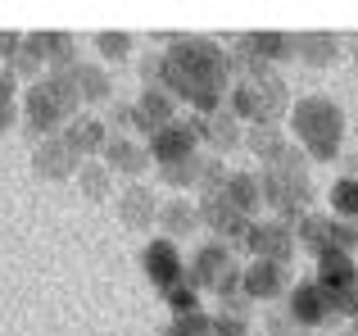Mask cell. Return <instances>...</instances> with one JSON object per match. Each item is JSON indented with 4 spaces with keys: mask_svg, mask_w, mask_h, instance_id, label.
Masks as SVG:
<instances>
[{
    "mask_svg": "<svg viewBox=\"0 0 358 336\" xmlns=\"http://www.w3.org/2000/svg\"><path fill=\"white\" fill-rule=\"evenodd\" d=\"M159 87L200 114H218L231 91V55L209 36H173L159 55Z\"/></svg>",
    "mask_w": 358,
    "mask_h": 336,
    "instance_id": "1",
    "label": "cell"
},
{
    "mask_svg": "<svg viewBox=\"0 0 358 336\" xmlns=\"http://www.w3.org/2000/svg\"><path fill=\"white\" fill-rule=\"evenodd\" d=\"M286 123H290V136L299 141V150H304L308 160H317V164L341 160L345 127H350V123H345V109L336 105L331 96H322V91L299 96L295 105H290Z\"/></svg>",
    "mask_w": 358,
    "mask_h": 336,
    "instance_id": "2",
    "label": "cell"
},
{
    "mask_svg": "<svg viewBox=\"0 0 358 336\" xmlns=\"http://www.w3.org/2000/svg\"><path fill=\"white\" fill-rule=\"evenodd\" d=\"M259 195L281 223H290V227L308 214V204H313V177H308V168H304V155H295V146H290L277 164L259 168Z\"/></svg>",
    "mask_w": 358,
    "mask_h": 336,
    "instance_id": "3",
    "label": "cell"
},
{
    "mask_svg": "<svg viewBox=\"0 0 358 336\" xmlns=\"http://www.w3.org/2000/svg\"><path fill=\"white\" fill-rule=\"evenodd\" d=\"M227 114L245 118L254 127H277L281 118L290 114V96H286V82L277 73H250V78H236L227 91Z\"/></svg>",
    "mask_w": 358,
    "mask_h": 336,
    "instance_id": "4",
    "label": "cell"
},
{
    "mask_svg": "<svg viewBox=\"0 0 358 336\" xmlns=\"http://www.w3.org/2000/svg\"><path fill=\"white\" fill-rule=\"evenodd\" d=\"M23 118L32 136H59L78 118V96H73L64 73H45L23 91Z\"/></svg>",
    "mask_w": 358,
    "mask_h": 336,
    "instance_id": "5",
    "label": "cell"
},
{
    "mask_svg": "<svg viewBox=\"0 0 358 336\" xmlns=\"http://www.w3.org/2000/svg\"><path fill=\"white\" fill-rule=\"evenodd\" d=\"M313 282L322 286L336 318H358V264H354V255H322Z\"/></svg>",
    "mask_w": 358,
    "mask_h": 336,
    "instance_id": "6",
    "label": "cell"
},
{
    "mask_svg": "<svg viewBox=\"0 0 358 336\" xmlns=\"http://www.w3.org/2000/svg\"><path fill=\"white\" fill-rule=\"evenodd\" d=\"M295 241L313 259H322V255H354L358 250V227L331 218V214H304V218L295 223Z\"/></svg>",
    "mask_w": 358,
    "mask_h": 336,
    "instance_id": "7",
    "label": "cell"
},
{
    "mask_svg": "<svg viewBox=\"0 0 358 336\" xmlns=\"http://www.w3.org/2000/svg\"><path fill=\"white\" fill-rule=\"evenodd\" d=\"M186 282H191L195 291H213L218 300H222V295H231V291H241V268H236V259H231L227 241L204 246L200 255H195V264L186 268Z\"/></svg>",
    "mask_w": 358,
    "mask_h": 336,
    "instance_id": "8",
    "label": "cell"
},
{
    "mask_svg": "<svg viewBox=\"0 0 358 336\" xmlns=\"http://www.w3.org/2000/svg\"><path fill=\"white\" fill-rule=\"evenodd\" d=\"M241 246L250 250L254 259H263V264H286L290 255H295V227L281 218H254L250 227H245Z\"/></svg>",
    "mask_w": 358,
    "mask_h": 336,
    "instance_id": "9",
    "label": "cell"
},
{
    "mask_svg": "<svg viewBox=\"0 0 358 336\" xmlns=\"http://www.w3.org/2000/svg\"><path fill=\"white\" fill-rule=\"evenodd\" d=\"M141 268H145L150 286H155L159 295H168L173 286L186 282V259H182V250H177V241H168V237H155L141 250Z\"/></svg>",
    "mask_w": 358,
    "mask_h": 336,
    "instance_id": "10",
    "label": "cell"
},
{
    "mask_svg": "<svg viewBox=\"0 0 358 336\" xmlns=\"http://www.w3.org/2000/svg\"><path fill=\"white\" fill-rule=\"evenodd\" d=\"M286 295H290V300H286V314H290V328H299V332H322L327 323H336L331 304H327L322 286H317L313 277H304V282H295V286H290Z\"/></svg>",
    "mask_w": 358,
    "mask_h": 336,
    "instance_id": "11",
    "label": "cell"
},
{
    "mask_svg": "<svg viewBox=\"0 0 358 336\" xmlns=\"http://www.w3.org/2000/svg\"><path fill=\"white\" fill-rule=\"evenodd\" d=\"M145 155H150L159 168H164V164H177V160H191V155H200V132H195V123H182V118H173L164 132L150 136Z\"/></svg>",
    "mask_w": 358,
    "mask_h": 336,
    "instance_id": "12",
    "label": "cell"
},
{
    "mask_svg": "<svg viewBox=\"0 0 358 336\" xmlns=\"http://www.w3.org/2000/svg\"><path fill=\"white\" fill-rule=\"evenodd\" d=\"M173 118H177V100L168 96L164 87H145L136 96V105H131V127H136V132H145V136L164 132Z\"/></svg>",
    "mask_w": 358,
    "mask_h": 336,
    "instance_id": "13",
    "label": "cell"
},
{
    "mask_svg": "<svg viewBox=\"0 0 358 336\" xmlns=\"http://www.w3.org/2000/svg\"><path fill=\"white\" fill-rule=\"evenodd\" d=\"M290 291V273L286 264H263V259H254V264L241 268V295L245 300H277V295Z\"/></svg>",
    "mask_w": 358,
    "mask_h": 336,
    "instance_id": "14",
    "label": "cell"
},
{
    "mask_svg": "<svg viewBox=\"0 0 358 336\" xmlns=\"http://www.w3.org/2000/svg\"><path fill=\"white\" fill-rule=\"evenodd\" d=\"M195 209H200V227H213L218 237H245V227L254 223V218H245L222 191H204Z\"/></svg>",
    "mask_w": 358,
    "mask_h": 336,
    "instance_id": "15",
    "label": "cell"
},
{
    "mask_svg": "<svg viewBox=\"0 0 358 336\" xmlns=\"http://www.w3.org/2000/svg\"><path fill=\"white\" fill-rule=\"evenodd\" d=\"M82 164H87V160H78V155L69 150V141H64V136H45V141L36 146V155H32L36 177H50V182L78 177V168H82Z\"/></svg>",
    "mask_w": 358,
    "mask_h": 336,
    "instance_id": "16",
    "label": "cell"
},
{
    "mask_svg": "<svg viewBox=\"0 0 358 336\" xmlns=\"http://www.w3.org/2000/svg\"><path fill=\"white\" fill-rule=\"evenodd\" d=\"M118 218H122V227H131V232H150L159 223L155 191H150V186H141V182H131L127 191L118 195Z\"/></svg>",
    "mask_w": 358,
    "mask_h": 336,
    "instance_id": "17",
    "label": "cell"
},
{
    "mask_svg": "<svg viewBox=\"0 0 358 336\" xmlns=\"http://www.w3.org/2000/svg\"><path fill=\"white\" fill-rule=\"evenodd\" d=\"M55 73H64V78H69L73 96H78V105H96V100H105V96H109V73L100 69V64H82V59H73L69 69H55Z\"/></svg>",
    "mask_w": 358,
    "mask_h": 336,
    "instance_id": "18",
    "label": "cell"
},
{
    "mask_svg": "<svg viewBox=\"0 0 358 336\" xmlns=\"http://www.w3.org/2000/svg\"><path fill=\"white\" fill-rule=\"evenodd\" d=\"M295 59H304L308 69H327V64L341 59V36L322 32V27H313V32H295Z\"/></svg>",
    "mask_w": 358,
    "mask_h": 336,
    "instance_id": "19",
    "label": "cell"
},
{
    "mask_svg": "<svg viewBox=\"0 0 358 336\" xmlns=\"http://www.w3.org/2000/svg\"><path fill=\"white\" fill-rule=\"evenodd\" d=\"M64 141H69V150L78 155V160H87V155H100L105 150V141H109V127L100 123V118H91V114H78L69 127H64Z\"/></svg>",
    "mask_w": 358,
    "mask_h": 336,
    "instance_id": "20",
    "label": "cell"
},
{
    "mask_svg": "<svg viewBox=\"0 0 358 336\" xmlns=\"http://www.w3.org/2000/svg\"><path fill=\"white\" fill-rule=\"evenodd\" d=\"M105 164L109 173H127V177H136V173H145V164H150V155H145V146H136V141H127V136H118V132H109V141H105Z\"/></svg>",
    "mask_w": 358,
    "mask_h": 336,
    "instance_id": "21",
    "label": "cell"
},
{
    "mask_svg": "<svg viewBox=\"0 0 358 336\" xmlns=\"http://www.w3.org/2000/svg\"><path fill=\"white\" fill-rule=\"evenodd\" d=\"M195 132H200V141L213 146V150H236V146H241V123L227 114V109L195 118Z\"/></svg>",
    "mask_w": 358,
    "mask_h": 336,
    "instance_id": "22",
    "label": "cell"
},
{
    "mask_svg": "<svg viewBox=\"0 0 358 336\" xmlns=\"http://www.w3.org/2000/svg\"><path fill=\"white\" fill-rule=\"evenodd\" d=\"M159 227L168 232V241H177V237H191V232L200 227V209H195V204H186L182 195H177V200L159 204Z\"/></svg>",
    "mask_w": 358,
    "mask_h": 336,
    "instance_id": "23",
    "label": "cell"
},
{
    "mask_svg": "<svg viewBox=\"0 0 358 336\" xmlns=\"http://www.w3.org/2000/svg\"><path fill=\"white\" fill-rule=\"evenodd\" d=\"M218 191L227 195L231 204H236V209L245 214V218H254V209L263 204V195H259V177H254V173H227V177H222V186H218Z\"/></svg>",
    "mask_w": 358,
    "mask_h": 336,
    "instance_id": "24",
    "label": "cell"
},
{
    "mask_svg": "<svg viewBox=\"0 0 358 336\" xmlns=\"http://www.w3.org/2000/svg\"><path fill=\"white\" fill-rule=\"evenodd\" d=\"M331 218L358 227V173H345L341 182L331 186Z\"/></svg>",
    "mask_w": 358,
    "mask_h": 336,
    "instance_id": "25",
    "label": "cell"
},
{
    "mask_svg": "<svg viewBox=\"0 0 358 336\" xmlns=\"http://www.w3.org/2000/svg\"><path fill=\"white\" fill-rule=\"evenodd\" d=\"M241 141H245V146H250V150H254V155H259V164H263V168H268V164H277V160H281V155H286V150H290V141H286V136H281V132H277V127H254V132H250V136H241Z\"/></svg>",
    "mask_w": 358,
    "mask_h": 336,
    "instance_id": "26",
    "label": "cell"
},
{
    "mask_svg": "<svg viewBox=\"0 0 358 336\" xmlns=\"http://www.w3.org/2000/svg\"><path fill=\"white\" fill-rule=\"evenodd\" d=\"M200 173H204V150L191 155V160H177V164L159 168V177H164L168 186H177V191H200Z\"/></svg>",
    "mask_w": 358,
    "mask_h": 336,
    "instance_id": "27",
    "label": "cell"
},
{
    "mask_svg": "<svg viewBox=\"0 0 358 336\" xmlns=\"http://www.w3.org/2000/svg\"><path fill=\"white\" fill-rule=\"evenodd\" d=\"M78 186L87 200H105L109 191H114V173H109L105 164H82L78 168Z\"/></svg>",
    "mask_w": 358,
    "mask_h": 336,
    "instance_id": "28",
    "label": "cell"
},
{
    "mask_svg": "<svg viewBox=\"0 0 358 336\" xmlns=\"http://www.w3.org/2000/svg\"><path fill=\"white\" fill-rule=\"evenodd\" d=\"M14 118H18V78L0 73V132H9Z\"/></svg>",
    "mask_w": 358,
    "mask_h": 336,
    "instance_id": "29",
    "label": "cell"
},
{
    "mask_svg": "<svg viewBox=\"0 0 358 336\" xmlns=\"http://www.w3.org/2000/svg\"><path fill=\"white\" fill-rule=\"evenodd\" d=\"M164 336H209V314H177L173 323H168Z\"/></svg>",
    "mask_w": 358,
    "mask_h": 336,
    "instance_id": "30",
    "label": "cell"
},
{
    "mask_svg": "<svg viewBox=\"0 0 358 336\" xmlns=\"http://www.w3.org/2000/svg\"><path fill=\"white\" fill-rule=\"evenodd\" d=\"M164 300H168V309H173V318H177V314H200V291H195L191 282L173 286V291H168Z\"/></svg>",
    "mask_w": 358,
    "mask_h": 336,
    "instance_id": "31",
    "label": "cell"
},
{
    "mask_svg": "<svg viewBox=\"0 0 358 336\" xmlns=\"http://www.w3.org/2000/svg\"><path fill=\"white\" fill-rule=\"evenodd\" d=\"M96 46H100V59H114V64L131 55V36L127 32H100Z\"/></svg>",
    "mask_w": 358,
    "mask_h": 336,
    "instance_id": "32",
    "label": "cell"
},
{
    "mask_svg": "<svg viewBox=\"0 0 358 336\" xmlns=\"http://www.w3.org/2000/svg\"><path fill=\"white\" fill-rule=\"evenodd\" d=\"M18 46H23V36H18V32H0V64H5V59H14V55H18Z\"/></svg>",
    "mask_w": 358,
    "mask_h": 336,
    "instance_id": "33",
    "label": "cell"
},
{
    "mask_svg": "<svg viewBox=\"0 0 358 336\" xmlns=\"http://www.w3.org/2000/svg\"><path fill=\"white\" fill-rule=\"evenodd\" d=\"M345 336H358V318H350V332H345Z\"/></svg>",
    "mask_w": 358,
    "mask_h": 336,
    "instance_id": "34",
    "label": "cell"
},
{
    "mask_svg": "<svg viewBox=\"0 0 358 336\" xmlns=\"http://www.w3.org/2000/svg\"><path fill=\"white\" fill-rule=\"evenodd\" d=\"M299 336H322V332H299Z\"/></svg>",
    "mask_w": 358,
    "mask_h": 336,
    "instance_id": "35",
    "label": "cell"
},
{
    "mask_svg": "<svg viewBox=\"0 0 358 336\" xmlns=\"http://www.w3.org/2000/svg\"><path fill=\"white\" fill-rule=\"evenodd\" d=\"M354 132H358V114H354Z\"/></svg>",
    "mask_w": 358,
    "mask_h": 336,
    "instance_id": "36",
    "label": "cell"
},
{
    "mask_svg": "<svg viewBox=\"0 0 358 336\" xmlns=\"http://www.w3.org/2000/svg\"><path fill=\"white\" fill-rule=\"evenodd\" d=\"M354 59H358V46H354Z\"/></svg>",
    "mask_w": 358,
    "mask_h": 336,
    "instance_id": "37",
    "label": "cell"
}]
</instances>
